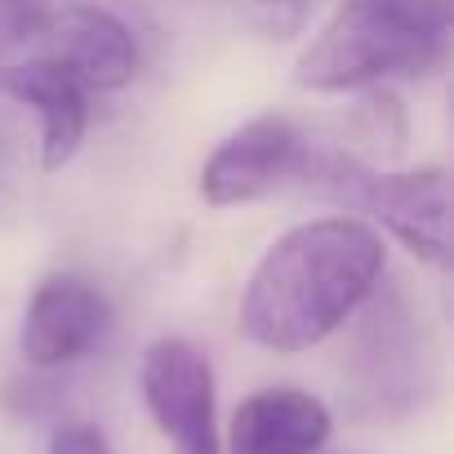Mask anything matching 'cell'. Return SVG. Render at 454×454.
<instances>
[{
	"label": "cell",
	"mask_w": 454,
	"mask_h": 454,
	"mask_svg": "<svg viewBox=\"0 0 454 454\" xmlns=\"http://www.w3.org/2000/svg\"><path fill=\"white\" fill-rule=\"evenodd\" d=\"M41 36H50V59H59L85 90H121L134 81L138 45L129 27L107 10L81 5V10L50 14Z\"/></svg>",
	"instance_id": "9c48e42d"
},
{
	"label": "cell",
	"mask_w": 454,
	"mask_h": 454,
	"mask_svg": "<svg viewBox=\"0 0 454 454\" xmlns=\"http://www.w3.org/2000/svg\"><path fill=\"white\" fill-rule=\"evenodd\" d=\"M454 0H343L299 59L303 90H356L423 76L450 50Z\"/></svg>",
	"instance_id": "7a4b0ae2"
},
{
	"label": "cell",
	"mask_w": 454,
	"mask_h": 454,
	"mask_svg": "<svg viewBox=\"0 0 454 454\" xmlns=\"http://www.w3.org/2000/svg\"><path fill=\"white\" fill-rule=\"evenodd\" d=\"M50 23V0H0V67H10V59L41 36Z\"/></svg>",
	"instance_id": "8fae6325"
},
{
	"label": "cell",
	"mask_w": 454,
	"mask_h": 454,
	"mask_svg": "<svg viewBox=\"0 0 454 454\" xmlns=\"http://www.w3.org/2000/svg\"><path fill=\"white\" fill-rule=\"evenodd\" d=\"M383 277V241L356 218H317L286 232L254 268L241 330L268 352H308L330 339Z\"/></svg>",
	"instance_id": "6da1fadb"
},
{
	"label": "cell",
	"mask_w": 454,
	"mask_h": 454,
	"mask_svg": "<svg viewBox=\"0 0 454 454\" xmlns=\"http://www.w3.org/2000/svg\"><path fill=\"white\" fill-rule=\"evenodd\" d=\"M107 325H112L107 294L76 272H59L36 286L19 343L36 370H54V365H67V361L85 356L90 348H98Z\"/></svg>",
	"instance_id": "52a82bcc"
},
{
	"label": "cell",
	"mask_w": 454,
	"mask_h": 454,
	"mask_svg": "<svg viewBox=\"0 0 454 454\" xmlns=\"http://www.w3.org/2000/svg\"><path fill=\"white\" fill-rule=\"evenodd\" d=\"M356 334L348 352V392L352 405L370 419L414 414L436 387V348L414 308L405 281H374L356 308Z\"/></svg>",
	"instance_id": "3957f363"
},
{
	"label": "cell",
	"mask_w": 454,
	"mask_h": 454,
	"mask_svg": "<svg viewBox=\"0 0 454 454\" xmlns=\"http://www.w3.org/2000/svg\"><path fill=\"white\" fill-rule=\"evenodd\" d=\"M50 454H112V450H107V436L98 427H90V423H63L50 436Z\"/></svg>",
	"instance_id": "7c38bea8"
},
{
	"label": "cell",
	"mask_w": 454,
	"mask_h": 454,
	"mask_svg": "<svg viewBox=\"0 0 454 454\" xmlns=\"http://www.w3.org/2000/svg\"><path fill=\"white\" fill-rule=\"evenodd\" d=\"M268 5H299V0H268Z\"/></svg>",
	"instance_id": "4fadbf2b"
},
{
	"label": "cell",
	"mask_w": 454,
	"mask_h": 454,
	"mask_svg": "<svg viewBox=\"0 0 454 454\" xmlns=\"http://www.w3.org/2000/svg\"><path fill=\"white\" fill-rule=\"evenodd\" d=\"M312 143L286 116H254L232 138H223L200 169V196L209 205H246L290 178H303Z\"/></svg>",
	"instance_id": "8992f818"
},
{
	"label": "cell",
	"mask_w": 454,
	"mask_h": 454,
	"mask_svg": "<svg viewBox=\"0 0 454 454\" xmlns=\"http://www.w3.org/2000/svg\"><path fill=\"white\" fill-rule=\"evenodd\" d=\"M330 436V410L299 387H263L232 414V454H317Z\"/></svg>",
	"instance_id": "30bf717a"
},
{
	"label": "cell",
	"mask_w": 454,
	"mask_h": 454,
	"mask_svg": "<svg viewBox=\"0 0 454 454\" xmlns=\"http://www.w3.org/2000/svg\"><path fill=\"white\" fill-rule=\"evenodd\" d=\"M308 187L334 196L370 218L414 250L423 263H450V178L445 169H410V174H379L343 152H317L303 165Z\"/></svg>",
	"instance_id": "277c9868"
},
{
	"label": "cell",
	"mask_w": 454,
	"mask_h": 454,
	"mask_svg": "<svg viewBox=\"0 0 454 454\" xmlns=\"http://www.w3.org/2000/svg\"><path fill=\"white\" fill-rule=\"evenodd\" d=\"M138 383L156 427L174 441V454H223L214 423V370L196 343L187 339L152 343Z\"/></svg>",
	"instance_id": "5b68a950"
},
{
	"label": "cell",
	"mask_w": 454,
	"mask_h": 454,
	"mask_svg": "<svg viewBox=\"0 0 454 454\" xmlns=\"http://www.w3.org/2000/svg\"><path fill=\"white\" fill-rule=\"evenodd\" d=\"M0 90L10 98H19L23 107H36L41 116V165L45 169H63L81 143H85V125H90V107H85V85L59 63V59H32V63H14L0 67Z\"/></svg>",
	"instance_id": "ba28073f"
}]
</instances>
